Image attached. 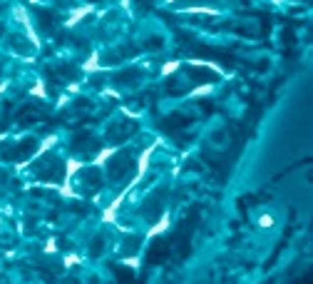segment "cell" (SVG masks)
<instances>
[{"label":"cell","instance_id":"1","mask_svg":"<svg viewBox=\"0 0 313 284\" xmlns=\"http://www.w3.org/2000/svg\"><path fill=\"white\" fill-rule=\"evenodd\" d=\"M107 172H109V180H122V177H127L129 172H134V157H132L129 152H119L117 157L109 160Z\"/></svg>","mask_w":313,"mask_h":284},{"label":"cell","instance_id":"2","mask_svg":"<svg viewBox=\"0 0 313 284\" xmlns=\"http://www.w3.org/2000/svg\"><path fill=\"white\" fill-rule=\"evenodd\" d=\"M35 150H38V142H35V140H23L20 145H13L10 150H0V157L18 162V160H25L28 155H33Z\"/></svg>","mask_w":313,"mask_h":284},{"label":"cell","instance_id":"3","mask_svg":"<svg viewBox=\"0 0 313 284\" xmlns=\"http://www.w3.org/2000/svg\"><path fill=\"white\" fill-rule=\"evenodd\" d=\"M100 145H97V140L90 135V132H80L75 140H72V150L75 152H95Z\"/></svg>","mask_w":313,"mask_h":284},{"label":"cell","instance_id":"4","mask_svg":"<svg viewBox=\"0 0 313 284\" xmlns=\"http://www.w3.org/2000/svg\"><path fill=\"white\" fill-rule=\"evenodd\" d=\"M40 117H45V110H43L38 102H28V105L20 110L18 122H20V125H30V120H40Z\"/></svg>","mask_w":313,"mask_h":284},{"label":"cell","instance_id":"5","mask_svg":"<svg viewBox=\"0 0 313 284\" xmlns=\"http://www.w3.org/2000/svg\"><path fill=\"white\" fill-rule=\"evenodd\" d=\"M164 127H167L169 132H177V130H182V127H189V120L182 117V115H172V117L164 120Z\"/></svg>","mask_w":313,"mask_h":284}]
</instances>
